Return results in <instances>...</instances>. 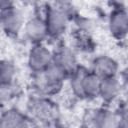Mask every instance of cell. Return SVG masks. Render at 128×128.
Listing matches in <instances>:
<instances>
[{
  "instance_id": "1",
  "label": "cell",
  "mask_w": 128,
  "mask_h": 128,
  "mask_svg": "<svg viewBox=\"0 0 128 128\" xmlns=\"http://www.w3.org/2000/svg\"><path fill=\"white\" fill-rule=\"evenodd\" d=\"M32 74V85L37 94L42 96H50L57 93L68 78V74L53 62L43 71Z\"/></svg>"
},
{
  "instance_id": "2",
  "label": "cell",
  "mask_w": 128,
  "mask_h": 128,
  "mask_svg": "<svg viewBox=\"0 0 128 128\" xmlns=\"http://www.w3.org/2000/svg\"><path fill=\"white\" fill-rule=\"evenodd\" d=\"M57 105L48 96L38 95L28 102V116L33 121L51 122L58 118Z\"/></svg>"
},
{
  "instance_id": "3",
  "label": "cell",
  "mask_w": 128,
  "mask_h": 128,
  "mask_svg": "<svg viewBox=\"0 0 128 128\" xmlns=\"http://www.w3.org/2000/svg\"><path fill=\"white\" fill-rule=\"evenodd\" d=\"M43 18L47 27L48 38L58 39L66 32L69 23V16L56 6L49 7Z\"/></svg>"
},
{
  "instance_id": "4",
  "label": "cell",
  "mask_w": 128,
  "mask_h": 128,
  "mask_svg": "<svg viewBox=\"0 0 128 128\" xmlns=\"http://www.w3.org/2000/svg\"><path fill=\"white\" fill-rule=\"evenodd\" d=\"M24 17L21 11L13 6L0 11V30L10 37H15L23 30Z\"/></svg>"
},
{
  "instance_id": "5",
  "label": "cell",
  "mask_w": 128,
  "mask_h": 128,
  "mask_svg": "<svg viewBox=\"0 0 128 128\" xmlns=\"http://www.w3.org/2000/svg\"><path fill=\"white\" fill-rule=\"evenodd\" d=\"M53 60V51H51L44 43L33 44L28 52L27 65L32 73L43 71Z\"/></svg>"
},
{
  "instance_id": "6",
  "label": "cell",
  "mask_w": 128,
  "mask_h": 128,
  "mask_svg": "<svg viewBox=\"0 0 128 128\" xmlns=\"http://www.w3.org/2000/svg\"><path fill=\"white\" fill-rule=\"evenodd\" d=\"M86 119L88 121V125L94 127L112 128L122 126L117 112L112 111L107 107H99L90 110Z\"/></svg>"
},
{
  "instance_id": "7",
  "label": "cell",
  "mask_w": 128,
  "mask_h": 128,
  "mask_svg": "<svg viewBox=\"0 0 128 128\" xmlns=\"http://www.w3.org/2000/svg\"><path fill=\"white\" fill-rule=\"evenodd\" d=\"M108 29L110 34L117 40H123L128 32V16L124 6L114 8L108 18Z\"/></svg>"
},
{
  "instance_id": "8",
  "label": "cell",
  "mask_w": 128,
  "mask_h": 128,
  "mask_svg": "<svg viewBox=\"0 0 128 128\" xmlns=\"http://www.w3.org/2000/svg\"><path fill=\"white\" fill-rule=\"evenodd\" d=\"M90 70L100 79H104L118 76L120 66L115 58L109 55H99L93 59Z\"/></svg>"
},
{
  "instance_id": "9",
  "label": "cell",
  "mask_w": 128,
  "mask_h": 128,
  "mask_svg": "<svg viewBox=\"0 0 128 128\" xmlns=\"http://www.w3.org/2000/svg\"><path fill=\"white\" fill-rule=\"evenodd\" d=\"M23 31L25 37L32 43H44L48 38V31L44 18L35 16L24 23Z\"/></svg>"
},
{
  "instance_id": "10",
  "label": "cell",
  "mask_w": 128,
  "mask_h": 128,
  "mask_svg": "<svg viewBox=\"0 0 128 128\" xmlns=\"http://www.w3.org/2000/svg\"><path fill=\"white\" fill-rule=\"evenodd\" d=\"M32 120L27 113L15 107L5 108L0 113V127L23 128L32 125Z\"/></svg>"
},
{
  "instance_id": "11",
  "label": "cell",
  "mask_w": 128,
  "mask_h": 128,
  "mask_svg": "<svg viewBox=\"0 0 128 128\" xmlns=\"http://www.w3.org/2000/svg\"><path fill=\"white\" fill-rule=\"evenodd\" d=\"M121 90L122 84L118 79V76L101 79L98 98H100L101 101L105 104L114 103L119 98Z\"/></svg>"
},
{
  "instance_id": "12",
  "label": "cell",
  "mask_w": 128,
  "mask_h": 128,
  "mask_svg": "<svg viewBox=\"0 0 128 128\" xmlns=\"http://www.w3.org/2000/svg\"><path fill=\"white\" fill-rule=\"evenodd\" d=\"M52 62L59 66L62 70H64L68 76L69 74L78 66L77 58L75 53L69 47H60L53 52V60Z\"/></svg>"
},
{
  "instance_id": "13",
  "label": "cell",
  "mask_w": 128,
  "mask_h": 128,
  "mask_svg": "<svg viewBox=\"0 0 128 128\" xmlns=\"http://www.w3.org/2000/svg\"><path fill=\"white\" fill-rule=\"evenodd\" d=\"M101 79L90 69L87 70L82 78L80 86V99L93 100L98 98Z\"/></svg>"
},
{
  "instance_id": "14",
  "label": "cell",
  "mask_w": 128,
  "mask_h": 128,
  "mask_svg": "<svg viewBox=\"0 0 128 128\" xmlns=\"http://www.w3.org/2000/svg\"><path fill=\"white\" fill-rule=\"evenodd\" d=\"M16 77V67L13 62L0 59V84L14 83Z\"/></svg>"
},
{
  "instance_id": "15",
  "label": "cell",
  "mask_w": 128,
  "mask_h": 128,
  "mask_svg": "<svg viewBox=\"0 0 128 128\" xmlns=\"http://www.w3.org/2000/svg\"><path fill=\"white\" fill-rule=\"evenodd\" d=\"M16 88L14 83L0 84V108L5 107L16 96Z\"/></svg>"
},
{
  "instance_id": "16",
  "label": "cell",
  "mask_w": 128,
  "mask_h": 128,
  "mask_svg": "<svg viewBox=\"0 0 128 128\" xmlns=\"http://www.w3.org/2000/svg\"><path fill=\"white\" fill-rule=\"evenodd\" d=\"M14 2H15V0H0V11L7 7L13 6Z\"/></svg>"
}]
</instances>
